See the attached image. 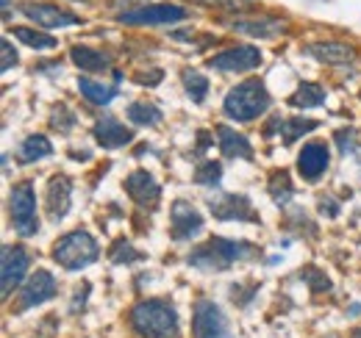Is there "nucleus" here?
I'll list each match as a JSON object with an SVG mask.
<instances>
[{"mask_svg": "<svg viewBox=\"0 0 361 338\" xmlns=\"http://www.w3.org/2000/svg\"><path fill=\"white\" fill-rule=\"evenodd\" d=\"M187 17V9L180 6H169V3H156V6H142L133 12H122L117 14L120 23L125 26H167V23H178Z\"/></svg>", "mask_w": 361, "mask_h": 338, "instance_id": "0eeeda50", "label": "nucleus"}, {"mask_svg": "<svg viewBox=\"0 0 361 338\" xmlns=\"http://www.w3.org/2000/svg\"><path fill=\"white\" fill-rule=\"evenodd\" d=\"M259 64H261V53L250 45H237L209 59V67L217 72H248V70H256Z\"/></svg>", "mask_w": 361, "mask_h": 338, "instance_id": "6e6552de", "label": "nucleus"}, {"mask_svg": "<svg viewBox=\"0 0 361 338\" xmlns=\"http://www.w3.org/2000/svg\"><path fill=\"white\" fill-rule=\"evenodd\" d=\"M28 272V252L23 247H6L3 250V272H0V288L3 297H9Z\"/></svg>", "mask_w": 361, "mask_h": 338, "instance_id": "9b49d317", "label": "nucleus"}, {"mask_svg": "<svg viewBox=\"0 0 361 338\" xmlns=\"http://www.w3.org/2000/svg\"><path fill=\"white\" fill-rule=\"evenodd\" d=\"M9 214L20 236H37L39 219H37V195L31 183H17L9 197Z\"/></svg>", "mask_w": 361, "mask_h": 338, "instance_id": "39448f33", "label": "nucleus"}, {"mask_svg": "<svg viewBox=\"0 0 361 338\" xmlns=\"http://www.w3.org/2000/svg\"><path fill=\"white\" fill-rule=\"evenodd\" d=\"M253 255V244L234 241V239H212L203 247H198L189 255V264L201 272H223L237 261H245Z\"/></svg>", "mask_w": 361, "mask_h": 338, "instance_id": "f03ea898", "label": "nucleus"}, {"mask_svg": "<svg viewBox=\"0 0 361 338\" xmlns=\"http://www.w3.org/2000/svg\"><path fill=\"white\" fill-rule=\"evenodd\" d=\"M0 50H3V61H0V70H12L15 64H17V53L12 50V42L9 39H3V45H0Z\"/></svg>", "mask_w": 361, "mask_h": 338, "instance_id": "72a5a7b5", "label": "nucleus"}, {"mask_svg": "<svg viewBox=\"0 0 361 338\" xmlns=\"http://www.w3.org/2000/svg\"><path fill=\"white\" fill-rule=\"evenodd\" d=\"M15 37H17L23 45L34 48V50H53V48L59 45L56 37L42 34V31H34V28H15Z\"/></svg>", "mask_w": 361, "mask_h": 338, "instance_id": "393cba45", "label": "nucleus"}, {"mask_svg": "<svg viewBox=\"0 0 361 338\" xmlns=\"http://www.w3.org/2000/svg\"><path fill=\"white\" fill-rule=\"evenodd\" d=\"M212 214L217 219H242V222H256L259 217L253 214V206L242 195H223L220 200H212Z\"/></svg>", "mask_w": 361, "mask_h": 338, "instance_id": "ddd939ff", "label": "nucleus"}, {"mask_svg": "<svg viewBox=\"0 0 361 338\" xmlns=\"http://www.w3.org/2000/svg\"><path fill=\"white\" fill-rule=\"evenodd\" d=\"M169 225H172V239L187 241V239H192V236H198L203 230V217L189 203L178 200L169 208Z\"/></svg>", "mask_w": 361, "mask_h": 338, "instance_id": "1a4fd4ad", "label": "nucleus"}, {"mask_svg": "<svg viewBox=\"0 0 361 338\" xmlns=\"http://www.w3.org/2000/svg\"><path fill=\"white\" fill-rule=\"evenodd\" d=\"M317 128V122H308V119H289V122H281V130H284V141L286 144H292L295 139H300L303 133H308V130H314Z\"/></svg>", "mask_w": 361, "mask_h": 338, "instance_id": "c756f323", "label": "nucleus"}, {"mask_svg": "<svg viewBox=\"0 0 361 338\" xmlns=\"http://www.w3.org/2000/svg\"><path fill=\"white\" fill-rule=\"evenodd\" d=\"M23 14L28 20H34L39 28H70V26L81 23L78 14L64 12L59 6H50V3H28V6H23Z\"/></svg>", "mask_w": 361, "mask_h": 338, "instance_id": "9d476101", "label": "nucleus"}, {"mask_svg": "<svg viewBox=\"0 0 361 338\" xmlns=\"http://www.w3.org/2000/svg\"><path fill=\"white\" fill-rule=\"evenodd\" d=\"M70 197H73V183L64 175H53L48 183V214L53 222H62L67 217Z\"/></svg>", "mask_w": 361, "mask_h": 338, "instance_id": "f3484780", "label": "nucleus"}, {"mask_svg": "<svg viewBox=\"0 0 361 338\" xmlns=\"http://www.w3.org/2000/svg\"><path fill=\"white\" fill-rule=\"evenodd\" d=\"M289 103L295 108H317L325 103V89L317 86V83H300L297 92L289 97Z\"/></svg>", "mask_w": 361, "mask_h": 338, "instance_id": "4be33fe9", "label": "nucleus"}, {"mask_svg": "<svg viewBox=\"0 0 361 338\" xmlns=\"http://www.w3.org/2000/svg\"><path fill=\"white\" fill-rule=\"evenodd\" d=\"M53 294H56V280H53V275L45 272V269H39V272L26 283V288H23V294H20V310L34 308V305H42V302H48Z\"/></svg>", "mask_w": 361, "mask_h": 338, "instance_id": "4468645a", "label": "nucleus"}, {"mask_svg": "<svg viewBox=\"0 0 361 338\" xmlns=\"http://www.w3.org/2000/svg\"><path fill=\"white\" fill-rule=\"evenodd\" d=\"M131 324L142 338H175L178 313L164 299H142L131 310Z\"/></svg>", "mask_w": 361, "mask_h": 338, "instance_id": "f257e3e1", "label": "nucleus"}, {"mask_svg": "<svg viewBox=\"0 0 361 338\" xmlns=\"http://www.w3.org/2000/svg\"><path fill=\"white\" fill-rule=\"evenodd\" d=\"M347 139H353V130H339V133H336V141H339V147H342V152H347V150H353V141H347Z\"/></svg>", "mask_w": 361, "mask_h": 338, "instance_id": "f704fd0d", "label": "nucleus"}, {"mask_svg": "<svg viewBox=\"0 0 361 338\" xmlns=\"http://www.w3.org/2000/svg\"><path fill=\"white\" fill-rule=\"evenodd\" d=\"M70 59L75 67H81L84 72H100L111 64V56H106L103 50H92V48H84V45H75L70 50Z\"/></svg>", "mask_w": 361, "mask_h": 338, "instance_id": "aec40b11", "label": "nucleus"}, {"mask_svg": "<svg viewBox=\"0 0 361 338\" xmlns=\"http://www.w3.org/2000/svg\"><path fill=\"white\" fill-rule=\"evenodd\" d=\"M308 53L325 64H347L355 59V50L342 42H317V45H308Z\"/></svg>", "mask_w": 361, "mask_h": 338, "instance_id": "6ab92c4d", "label": "nucleus"}, {"mask_svg": "<svg viewBox=\"0 0 361 338\" xmlns=\"http://www.w3.org/2000/svg\"><path fill=\"white\" fill-rule=\"evenodd\" d=\"M139 258V252H133V247L128 244V241H117L114 244V250H111V261L114 264H122V261H136Z\"/></svg>", "mask_w": 361, "mask_h": 338, "instance_id": "473e14b6", "label": "nucleus"}, {"mask_svg": "<svg viewBox=\"0 0 361 338\" xmlns=\"http://www.w3.org/2000/svg\"><path fill=\"white\" fill-rule=\"evenodd\" d=\"M234 31L270 39V37L284 34V23H281V20H237V23H234Z\"/></svg>", "mask_w": 361, "mask_h": 338, "instance_id": "412c9836", "label": "nucleus"}, {"mask_svg": "<svg viewBox=\"0 0 361 338\" xmlns=\"http://www.w3.org/2000/svg\"><path fill=\"white\" fill-rule=\"evenodd\" d=\"M50 152H53V147H50V141H48L45 136H28V139L20 144V161H23V163L39 161V158H45V155H50Z\"/></svg>", "mask_w": 361, "mask_h": 338, "instance_id": "b1692460", "label": "nucleus"}, {"mask_svg": "<svg viewBox=\"0 0 361 338\" xmlns=\"http://www.w3.org/2000/svg\"><path fill=\"white\" fill-rule=\"evenodd\" d=\"M184 86H187V92H189V97L195 100V103H203V97L209 95V81L198 72V70H187L184 75Z\"/></svg>", "mask_w": 361, "mask_h": 338, "instance_id": "bb28decb", "label": "nucleus"}, {"mask_svg": "<svg viewBox=\"0 0 361 338\" xmlns=\"http://www.w3.org/2000/svg\"><path fill=\"white\" fill-rule=\"evenodd\" d=\"M128 117H131V122H136V125H158V122H161V111H158L153 103H145V100L131 103V106H128Z\"/></svg>", "mask_w": 361, "mask_h": 338, "instance_id": "a878e982", "label": "nucleus"}, {"mask_svg": "<svg viewBox=\"0 0 361 338\" xmlns=\"http://www.w3.org/2000/svg\"><path fill=\"white\" fill-rule=\"evenodd\" d=\"M95 139H98L100 147L114 150V147H125V144L133 139V133H131L117 117H100V119L95 122Z\"/></svg>", "mask_w": 361, "mask_h": 338, "instance_id": "dca6fc26", "label": "nucleus"}, {"mask_svg": "<svg viewBox=\"0 0 361 338\" xmlns=\"http://www.w3.org/2000/svg\"><path fill=\"white\" fill-rule=\"evenodd\" d=\"M225 114L231 119H239V122H250L256 117H261L267 108H270V95L264 89L261 81L250 78V81H242L239 86H234L228 95H225V103H223Z\"/></svg>", "mask_w": 361, "mask_h": 338, "instance_id": "7ed1b4c3", "label": "nucleus"}, {"mask_svg": "<svg viewBox=\"0 0 361 338\" xmlns=\"http://www.w3.org/2000/svg\"><path fill=\"white\" fill-rule=\"evenodd\" d=\"M297 169L306 181H317L325 169H328V147L320 141H311L300 150L297 155Z\"/></svg>", "mask_w": 361, "mask_h": 338, "instance_id": "2eb2a0df", "label": "nucleus"}, {"mask_svg": "<svg viewBox=\"0 0 361 338\" xmlns=\"http://www.w3.org/2000/svg\"><path fill=\"white\" fill-rule=\"evenodd\" d=\"M50 125L59 128L62 133H67V130L75 125V117H70V111H67L64 106H59V108H53V119H50Z\"/></svg>", "mask_w": 361, "mask_h": 338, "instance_id": "7c9ffc66", "label": "nucleus"}, {"mask_svg": "<svg viewBox=\"0 0 361 338\" xmlns=\"http://www.w3.org/2000/svg\"><path fill=\"white\" fill-rule=\"evenodd\" d=\"M78 89H81V95H84L89 103H95V106H106V103H111L114 95H117V86H103V83H95V81H89V78H81V81H78Z\"/></svg>", "mask_w": 361, "mask_h": 338, "instance_id": "5701e85b", "label": "nucleus"}, {"mask_svg": "<svg viewBox=\"0 0 361 338\" xmlns=\"http://www.w3.org/2000/svg\"><path fill=\"white\" fill-rule=\"evenodd\" d=\"M270 195L278 206H286L292 200V186H289V175L286 172H275L270 178Z\"/></svg>", "mask_w": 361, "mask_h": 338, "instance_id": "cd10ccee", "label": "nucleus"}, {"mask_svg": "<svg viewBox=\"0 0 361 338\" xmlns=\"http://www.w3.org/2000/svg\"><path fill=\"white\" fill-rule=\"evenodd\" d=\"M353 338H361V330H355V332H353Z\"/></svg>", "mask_w": 361, "mask_h": 338, "instance_id": "c9c22d12", "label": "nucleus"}, {"mask_svg": "<svg viewBox=\"0 0 361 338\" xmlns=\"http://www.w3.org/2000/svg\"><path fill=\"white\" fill-rule=\"evenodd\" d=\"M217 144H220V150H223L225 158H248V161L253 158L250 141L242 133H237L234 128H228V125L217 128Z\"/></svg>", "mask_w": 361, "mask_h": 338, "instance_id": "a211bd4d", "label": "nucleus"}, {"mask_svg": "<svg viewBox=\"0 0 361 338\" xmlns=\"http://www.w3.org/2000/svg\"><path fill=\"white\" fill-rule=\"evenodd\" d=\"M303 280H306L314 291H328V288H331V280H328L320 269H306V272H303Z\"/></svg>", "mask_w": 361, "mask_h": 338, "instance_id": "2f4dec72", "label": "nucleus"}, {"mask_svg": "<svg viewBox=\"0 0 361 338\" xmlns=\"http://www.w3.org/2000/svg\"><path fill=\"white\" fill-rule=\"evenodd\" d=\"M125 189H128V195H131L142 208H156V203H158V197H161L158 183L153 181L150 172H145V169H136V172L128 175Z\"/></svg>", "mask_w": 361, "mask_h": 338, "instance_id": "f8f14e48", "label": "nucleus"}, {"mask_svg": "<svg viewBox=\"0 0 361 338\" xmlns=\"http://www.w3.org/2000/svg\"><path fill=\"white\" fill-rule=\"evenodd\" d=\"M192 332L195 338H231L228 319L212 299H198L195 302V316H192Z\"/></svg>", "mask_w": 361, "mask_h": 338, "instance_id": "423d86ee", "label": "nucleus"}, {"mask_svg": "<svg viewBox=\"0 0 361 338\" xmlns=\"http://www.w3.org/2000/svg\"><path fill=\"white\" fill-rule=\"evenodd\" d=\"M98 255H100V247L86 230H73L53 244V261L59 266H64L67 272H75V269L95 264Z\"/></svg>", "mask_w": 361, "mask_h": 338, "instance_id": "20e7f679", "label": "nucleus"}, {"mask_svg": "<svg viewBox=\"0 0 361 338\" xmlns=\"http://www.w3.org/2000/svg\"><path fill=\"white\" fill-rule=\"evenodd\" d=\"M220 175H223L220 161H203V163L195 169V183H201V186H217Z\"/></svg>", "mask_w": 361, "mask_h": 338, "instance_id": "c85d7f7f", "label": "nucleus"}]
</instances>
